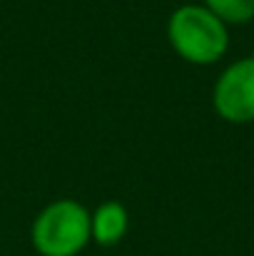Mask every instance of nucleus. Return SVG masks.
Returning <instances> with one entry per match:
<instances>
[{
    "instance_id": "1",
    "label": "nucleus",
    "mask_w": 254,
    "mask_h": 256,
    "mask_svg": "<svg viewBox=\"0 0 254 256\" xmlns=\"http://www.w3.org/2000/svg\"><path fill=\"white\" fill-rule=\"evenodd\" d=\"M172 50L192 65H214L229 50V28L204 5H179L167 20Z\"/></svg>"
},
{
    "instance_id": "2",
    "label": "nucleus",
    "mask_w": 254,
    "mask_h": 256,
    "mask_svg": "<svg viewBox=\"0 0 254 256\" xmlns=\"http://www.w3.org/2000/svg\"><path fill=\"white\" fill-rule=\"evenodd\" d=\"M90 242V212L75 199L50 202L30 226V244L40 256H78Z\"/></svg>"
},
{
    "instance_id": "3",
    "label": "nucleus",
    "mask_w": 254,
    "mask_h": 256,
    "mask_svg": "<svg viewBox=\"0 0 254 256\" xmlns=\"http://www.w3.org/2000/svg\"><path fill=\"white\" fill-rule=\"evenodd\" d=\"M212 107L229 124L254 122V55L229 62L212 87Z\"/></svg>"
},
{
    "instance_id": "4",
    "label": "nucleus",
    "mask_w": 254,
    "mask_h": 256,
    "mask_svg": "<svg viewBox=\"0 0 254 256\" xmlns=\"http://www.w3.org/2000/svg\"><path fill=\"white\" fill-rule=\"evenodd\" d=\"M130 229V214L120 202H105L95 212H90V232L92 242L100 246H115L125 239Z\"/></svg>"
},
{
    "instance_id": "5",
    "label": "nucleus",
    "mask_w": 254,
    "mask_h": 256,
    "mask_svg": "<svg viewBox=\"0 0 254 256\" xmlns=\"http://www.w3.org/2000/svg\"><path fill=\"white\" fill-rule=\"evenodd\" d=\"M202 5L212 15H217L227 28L254 22V0H204Z\"/></svg>"
}]
</instances>
